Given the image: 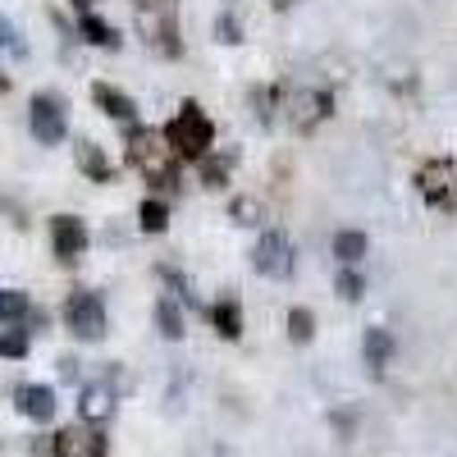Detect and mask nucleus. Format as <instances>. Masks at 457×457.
I'll return each mask as SVG.
<instances>
[{
  "label": "nucleus",
  "instance_id": "f257e3e1",
  "mask_svg": "<svg viewBox=\"0 0 457 457\" xmlns=\"http://www.w3.org/2000/svg\"><path fill=\"white\" fill-rule=\"evenodd\" d=\"M165 142H170L174 156H183V161H202V156H211L215 124L206 120V110H202L197 101H183V110L165 124Z\"/></svg>",
  "mask_w": 457,
  "mask_h": 457
},
{
  "label": "nucleus",
  "instance_id": "f03ea898",
  "mask_svg": "<svg viewBox=\"0 0 457 457\" xmlns=\"http://www.w3.org/2000/svg\"><path fill=\"white\" fill-rule=\"evenodd\" d=\"M129 165L133 170H142L146 174V183H156V187H165V183H174V156H170V142H165V133H156V129H129Z\"/></svg>",
  "mask_w": 457,
  "mask_h": 457
},
{
  "label": "nucleus",
  "instance_id": "7ed1b4c3",
  "mask_svg": "<svg viewBox=\"0 0 457 457\" xmlns=\"http://www.w3.org/2000/svg\"><path fill=\"white\" fill-rule=\"evenodd\" d=\"M28 129H32V137L42 142V146H60L64 133H69V105H64V96L37 92L28 101Z\"/></svg>",
  "mask_w": 457,
  "mask_h": 457
},
{
  "label": "nucleus",
  "instance_id": "20e7f679",
  "mask_svg": "<svg viewBox=\"0 0 457 457\" xmlns=\"http://www.w3.org/2000/svg\"><path fill=\"white\" fill-rule=\"evenodd\" d=\"M64 325L73 338L83 343H96L105 334V302L92 293V288H73L69 302H64Z\"/></svg>",
  "mask_w": 457,
  "mask_h": 457
},
{
  "label": "nucleus",
  "instance_id": "39448f33",
  "mask_svg": "<svg viewBox=\"0 0 457 457\" xmlns=\"http://www.w3.org/2000/svg\"><path fill=\"white\" fill-rule=\"evenodd\" d=\"M416 193L439 211H457V170L453 161H430L416 170Z\"/></svg>",
  "mask_w": 457,
  "mask_h": 457
},
{
  "label": "nucleus",
  "instance_id": "423d86ee",
  "mask_svg": "<svg viewBox=\"0 0 457 457\" xmlns=\"http://www.w3.org/2000/svg\"><path fill=\"white\" fill-rule=\"evenodd\" d=\"M51 243H55V256H60L64 265H73V261L87 252L92 234H87V224H83L79 215H55V220H51Z\"/></svg>",
  "mask_w": 457,
  "mask_h": 457
},
{
  "label": "nucleus",
  "instance_id": "0eeeda50",
  "mask_svg": "<svg viewBox=\"0 0 457 457\" xmlns=\"http://www.w3.org/2000/svg\"><path fill=\"white\" fill-rule=\"evenodd\" d=\"M51 453L55 457H105V435L87 430V426H64L51 439Z\"/></svg>",
  "mask_w": 457,
  "mask_h": 457
},
{
  "label": "nucleus",
  "instance_id": "6e6552de",
  "mask_svg": "<svg viewBox=\"0 0 457 457\" xmlns=\"http://www.w3.org/2000/svg\"><path fill=\"white\" fill-rule=\"evenodd\" d=\"M252 265L261 275H288V265H293L288 261V238L275 234V228H270V234H261V243L252 252Z\"/></svg>",
  "mask_w": 457,
  "mask_h": 457
},
{
  "label": "nucleus",
  "instance_id": "1a4fd4ad",
  "mask_svg": "<svg viewBox=\"0 0 457 457\" xmlns=\"http://www.w3.org/2000/svg\"><path fill=\"white\" fill-rule=\"evenodd\" d=\"M55 389L51 385H23L19 389V411L28 416V421H37V426H46V421H55Z\"/></svg>",
  "mask_w": 457,
  "mask_h": 457
},
{
  "label": "nucleus",
  "instance_id": "9d476101",
  "mask_svg": "<svg viewBox=\"0 0 457 457\" xmlns=\"http://www.w3.org/2000/svg\"><path fill=\"white\" fill-rule=\"evenodd\" d=\"M92 101L110 114V120H120V124H137V105H133V96H129V92L110 87V83H96V87H92Z\"/></svg>",
  "mask_w": 457,
  "mask_h": 457
},
{
  "label": "nucleus",
  "instance_id": "9b49d317",
  "mask_svg": "<svg viewBox=\"0 0 457 457\" xmlns=\"http://www.w3.org/2000/svg\"><path fill=\"white\" fill-rule=\"evenodd\" d=\"M73 161H79V170H83L92 183H110V179H114V165L105 161V151H101L96 142H79V146H73Z\"/></svg>",
  "mask_w": 457,
  "mask_h": 457
},
{
  "label": "nucleus",
  "instance_id": "f8f14e48",
  "mask_svg": "<svg viewBox=\"0 0 457 457\" xmlns=\"http://www.w3.org/2000/svg\"><path fill=\"white\" fill-rule=\"evenodd\" d=\"M79 32H83V42H92V46L120 51V32H114L105 19H96L92 10H79Z\"/></svg>",
  "mask_w": 457,
  "mask_h": 457
},
{
  "label": "nucleus",
  "instance_id": "ddd939ff",
  "mask_svg": "<svg viewBox=\"0 0 457 457\" xmlns=\"http://www.w3.org/2000/svg\"><path fill=\"white\" fill-rule=\"evenodd\" d=\"M389 353H394V343H389V329H366V366H370V375H385V366H389Z\"/></svg>",
  "mask_w": 457,
  "mask_h": 457
},
{
  "label": "nucleus",
  "instance_id": "4468645a",
  "mask_svg": "<svg viewBox=\"0 0 457 457\" xmlns=\"http://www.w3.org/2000/svg\"><path fill=\"white\" fill-rule=\"evenodd\" d=\"M206 316H211V325H215L224 338H238V334H243V312H238V302L224 297V302H215Z\"/></svg>",
  "mask_w": 457,
  "mask_h": 457
},
{
  "label": "nucleus",
  "instance_id": "2eb2a0df",
  "mask_svg": "<svg viewBox=\"0 0 457 457\" xmlns=\"http://www.w3.org/2000/svg\"><path fill=\"white\" fill-rule=\"evenodd\" d=\"M28 312H32L28 293H19V288H0V325H23Z\"/></svg>",
  "mask_w": 457,
  "mask_h": 457
},
{
  "label": "nucleus",
  "instance_id": "dca6fc26",
  "mask_svg": "<svg viewBox=\"0 0 457 457\" xmlns=\"http://www.w3.org/2000/svg\"><path fill=\"white\" fill-rule=\"evenodd\" d=\"M334 256H338L343 265L361 261V256H366V234H361V228H338V234H334Z\"/></svg>",
  "mask_w": 457,
  "mask_h": 457
},
{
  "label": "nucleus",
  "instance_id": "f3484780",
  "mask_svg": "<svg viewBox=\"0 0 457 457\" xmlns=\"http://www.w3.org/2000/svg\"><path fill=\"white\" fill-rule=\"evenodd\" d=\"M79 411H83V421H105V416L114 411V403H110V389H101V385L83 389V398H79Z\"/></svg>",
  "mask_w": 457,
  "mask_h": 457
},
{
  "label": "nucleus",
  "instance_id": "a211bd4d",
  "mask_svg": "<svg viewBox=\"0 0 457 457\" xmlns=\"http://www.w3.org/2000/svg\"><path fill=\"white\" fill-rule=\"evenodd\" d=\"M28 348H32V343H28V329H23V325H5V329H0V357L23 361Z\"/></svg>",
  "mask_w": 457,
  "mask_h": 457
},
{
  "label": "nucleus",
  "instance_id": "6ab92c4d",
  "mask_svg": "<svg viewBox=\"0 0 457 457\" xmlns=\"http://www.w3.org/2000/svg\"><path fill=\"white\" fill-rule=\"evenodd\" d=\"M137 220H142L146 234H165V228H170V206H165L161 197H146L142 211H137Z\"/></svg>",
  "mask_w": 457,
  "mask_h": 457
},
{
  "label": "nucleus",
  "instance_id": "aec40b11",
  "mask_svg": "<svg viewBox=\"0 0 457 457\" xmlns=\"http://www.w3.org/2000/svg\"><path fill=\"white\" fill-rule=\"evenodd\" d=\"M228 170H234V156H220V151L202 156V183L206 187H224L228 183Z\"/></svg>",
  "mask_w": 457,
  "mask_h": 457
},
{
  "label": "nucleus",
  "instance_id": "412c9836",
  "mask_svg": "<svg viewBox=\"0 0 457 457\" xmlns=\"http://www.w3.org/2000/svg\"><path fill=\"white\" fill-rule=\"evenodd\" d=\"M156 325H161L165 338H183V312H179V302H170V297L156 302Z\"/></svg>",
  "mask_w": 457,
  "mask_h": 457
},
{
  "label": "nucleus",
  "instance_id": "4be33fe9",
  "mask_svg": "<svg viewBox=\"0 0 457 457\" xmlns=\"http://www.w3.org/2000/svg\"><path fill=\"white\" fill-rule=\"evenodd\" d=\"M288 338H293V343H312V338H316V316H312L307 307H293V312H288Z\"/></svg>",
  "mask_w": 457,
  "mask_h": 457
},
{
  "label": "nucleus",
  "instance_id": "5701e85b",
  "mask_svg": "<svg viewBox=\"0 0 457 457\" xmlns=\"http://www.w3.org/2000/svg\"><path fill=\"white\" fill-rule=\"evenodd\" d=\"M334 288H338V297H343V302H357V297L366 293V284H361V275H357V270H343Z\"/></svg>",
  "mask_w": 457,
  "mask_h": 457
},
{
  "label": "nucleus",
  "instance_id": "b1692460",
  "mask_svg": "<svg viewBox=\"0 0 457 457\" xmlns=\"http://www.w3.org/2000/svg\"><path fill=\"white\" fill-rule=\"evenodd\" d=\"M228 215H234L238 224H256V220H261V206H256L252 197H238L234 206H228Z\"/></svg>",
  "mask_w": 457,
  "mask_h": 457
},
{
  "label": "nucleus",
  "instance_id": "393cba45",
  "mask_svg": "<svg viewBox=\"0 0 457 457\" xmlns=\"http://www.w3.org/2000/svg\"><path fill=\"white\" fill-rule=\"evenodd\" d=\"M0 46H5V51H14V55H23V51H28V46L19 42V28H14L5 14H0Z\"/></svg>",
  "mask_w": 457,
  "mask_h": 457
},
{
  "label": "nucleus",
  "instance_id": "a878e982",
  "mask_svg": "<svg viewBox=\"0 0 457 457\" xmlns=\"http://www.w3.org/2000/svg\"><path fill=\"white\" fill-rule=\"evenodd\" d=\"M215 32H220V42H228V46H234V42H243V28L234 23V14H224V19L215 23Z\"/></svg>",
  "mask_w": 457,
  "mask_h": 457
},
{
  "label": "nucleus",
  "instance_id": "bb28decb",
  "mask_svg": "<svg viewBox=\"0 0 457 457\" xmlns=\"http://www.w3.org/2000/svg\"><path fill=\"white\" fill-rule=\"evenodd\" d=\"M60 375H64V379H73V375H79V361L64 357V361H60Z\"/></svg>",
  "mask_w": 457,
  "mask_h": 457
},
{
  "label": "nucleus",
  "instance_id": "cd10ccee",
  "mask_svg": "<svg viewBox=\"0 0 457 457\" xmlns=\"http://www.w3.org/2000/svg\"><path fill=\"white\" fill-rule=\"evenodd\" d=\"M0 92H10V73L5 69H0Z\"/></svg>",
  "mask_w": 457,
  "mask_h": 457
}]
</instances>
